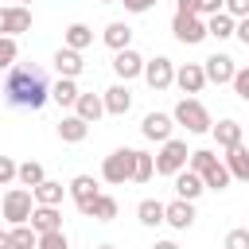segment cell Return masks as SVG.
Instances as JSON below:
<instances>
[{
	"label": "cell",
	"mask_w": 249,
	"mask_h": 249,
	"mask_svg": "<svg viewBox=\"0 0 249 249\" xmlns=\"http://www.w3.org/2000/svg\"><path fill=\"white\" fill-rule=\"evenodd\" d=\"M47 97H51V86H47V74H43V66H35V62H16L12 70H8V78H4V101L12 105V109H43L47 105Z\"/></svg>",
	"instance_id": "obj_1"
},
{
	"label": "cell",
	"mask_w": 249,
	"mask_h": 249,
	"mask_svg": "<svg viewBox=\"0 0 249 249\" xmlns=\"http://www.w3.org/2000/svg\"><path fill=\"white\" fill-rule=\"evenodd\" d=\"M171 117H175V124H183V128H187V132H195V136L214 128V121H210V113H206V105H202L198 97H179Z\"/></svg>",
	"instance_id": "obj_2"
},
{
	"label": "cell",
	"mask_w": 249,
	"mask_h": 249,
	"mask_svg": "<svg viewBox=\"0 0 249 249\" xmlns=\"http://www.w3.org/2000/svg\"><path fill=\"white\" fill-rule=\"evenodd\" d=\"M187 160H191V152H187V140H163L160 144V152H156V175H179L183 167H187Z\"/></svg>",
	"instance_id": "obj_3"
},
{
	"label": "cell",
	"mask_w": 249,
	"mask_h": 249,
	"mask_svg": "<svg viewBox=\"0 0 249 249\" xmlns=\"http://www.w3.org/2000/svg\"><path fill=\"white\" fill-rule=\"evenodd\" d=\"M132 160H136V148H117V152H109L105 163H101V179L113 183V187L132 183Z\"/></svg>",
	"instance_id": "obj_4"
},
{
	"label": "cell",
	"mask_w": 249,
	"mask_h": 249,
	"mask_svg": "<svg viewBox=\"0 0 249 249\" xmlns=\"http://www.w3.org/2000/svg\"><path fill=\"white\" fill-rule=\"evenodd\" d=\"M31 210H35V195H31L27 187H12V191L4 195V218H8L12 226L31 222Z\"/></svg>",
	"instance_id": "obj_5"
},
{
	"label": "cell",
	"mask_w": 249,
	"mask_h": 249,
	"mask_svg": "<svg viewBox=\"0 0 249 249\" xmlns=\"http://www.w3.org/2000/svg\"><path fill=\"white\" fill-rule=\"evenodd\" d=\"M171 31H175V39L187 43V47H198V43L210 35V31H206V19H202V16H187V12H175Z\"/></svg>",
	"instance_id": "obj_6"
},
{
	"label": "cell",
	"mask_w": 249,
	"mask_h": 249,
	"mask_svg": "<svg viewBox=\"0 0 249 249\" xmlns=\"http://www.w3.org/2000/svg\"><path fill=\"white\" fill-rule=\"evenodd\" d=\"M144 82L160 93V89H167V86H175V62L167 58V54H156V58H148L144 62Z\"/></svg>",
	"instance_id": "obj_7"
},
{
	"label": "cell",
	"mask_w": 249,
	"mask_h": 249,
	"mask_svg": "<svg viewBox=\"0 0 249 249\" xmlns=\"http://www.w3.org/2000/svg\"><path fill=\"white\" fill-rule=\"evenodd\" d=\"M23 31H31V4L0 8V35H23Z\"/></svg>",
	"instance_id": "obj_8"
},
{
	"label": "cell",
	"mask_w": 249,
	"mask_h": 249,
	"mask_svg": "<svg viewBox=\"0 0 249 249\" xmlns=\"http://www.w3.org/2000/svg\"><path fill=\"white\" fill-rule=\"evenodd\" d=\"M144 62H148V58H140L132 47H124V51H117V54H113V74H117L121 82H132V78H140V74H144Z\"/></svg>",
	"instance_id": "obj_9"
},
{
	"label": "cell",
	"mask_w": 249,
	"mask_h": 249,
	"mask_svg": "<svg viewBox=\"0 0 249 249\" xmlns=\"http://www.w3.org/2000/svg\"><path fill=\"white\" fill-rule=\"evenodd\" d=\"M171 128H175V117H167V113H148V117L140 121L144 140H156V144L171 140Z\"/></svg>",
	"instance_id": "obj_10"
},
{
	"label": "cell",
	"mask_w": 249,
	"mask_h": 249,
	"mask_svg": "<svg viewBox=\"0 0 249 249\" xmlns=\"http://www.w3.org/2000/svg\"><path fill=\"white\" fill-rule=\"evenodd\" d=\"M202 70H206V82H214V86H226V82H233V74H237V66H233L230 54H210V58L202 62Z\"/></svg>",
	"instance_id": "obj_11"
},
{
	"label": "cell",
	"mask_w": 249,
	"mask_h": 249,
	"mask_svg": "<svg viewBox=\"0 0 249 249\" xmlns=\"http://www.w3.org/2000/svg\"><path fill=\"white\" fill-rule=\"evenodd\" d=\"M175 86H179L183 93H202V86H206L202 62H183V66L175 70Z\"/></svg>",
	"instance_id": "obj_12"
},
{
	"label": "cell",
	"mask_w": 249,
	"mask_h": 249,
	"mask_svg": "<svg viewBox=\"0 0 249 249\" xmlns=\"http://www.w3.org/2000/svg\"><path fill=\"white\" fill-rule=\"evenodd\" d=\"M163 222H167L171 230H191V226H195V202H191V198H175V202H167Z\"/></svg>",
	"instance_id": "obj_13"
},
{
	"label": "cell",
	"mask_w": 249,
	"mask_h": 249,
	"mask_svg": "<svg viewBox=\"0 0 249 249\" xmlns=\"http://www.w3.org/2000/svg\"><path fill=\"white\" fill-rule=\"evenodd\" d=\"M51 62H54L58 78H78V74H82V66H86V62H82V51H74V47H58Z\"/></svg>",
	"instance_id": "obj_14"
},
{
	"label": "cell",
	"mask_w": 249,
	"mask_h": 249,
	"mask_svg": "<svg viewBox=\"0 0 249 249\" xmlns=\"http://www.w3.org/2000/svg\"><path fill=\"white\" fill-rule=\"evenodd\" d=\"M101 97H105V113H113V117H124V113L132 109V93H128V82H117V86H109Z\"/></svg>",
	"instance_id": "obj_15"
},
{
	"label": "cell",
	"mask_w": 249,
	"mask_h": 249,
	"mask_svg": "<svg viewBox=\"0 0 249 249\" xmlns=\"http://www.w3.org/2000/svg\"><path fill=\"white\" fill-rule=\"evenodd\" d=\"M202 191H206V183H202V175H198V171L183 167V171L175 175V195H179V198H191V202H195Z\"/></svg>",
	"instance_id": "obj_16"
},
{
	"label": "cell",
	"mask_w": 249,
	"mask_h": 249,
	"mask_svg": "<svg viewBox=\"0 0 249 249\" xmlns=\"http://www.w3.org/2000/svg\"><path fill=\"white\" fill-rule=\"evenodd\" d=\"M66 191H70V198L78 202V210H82L86 202H93V198L101 195V191H97V179H93V175H74Z\"/></svg>",
	"instance_id": "obj_17"
},
{
	"label": "cell",
	"mask_w": 249,
	"mask_h": 249,
	"mask_svg": "<svg viewBox=\"0 0 249 249\" xmlns=\"http://www.w3.org/2000/svg\"><path fill=\"white\" fill-rule=\"evenodd\" d=\"M31 226H35V233L62 230V214H58V206H43V202H35V210H31Z\"/></svg>",
	"instance_id": "obj_18"
},
{
	"label": "cell",
	"mask_w": 249,
	"mask_h": 249,
	"mask_svg": "<svg viewBox=\"0 0 249 249\" xmlns=\"http://www.w3.org/2000/svg\"><path fill=\"white\" fill-rule=\"evenodd\" d=\"M74 113H78L82 121L97 124V121H101V113H105V97H97V93H78V101H74Z\"/></svg>",
	"instance_id": "obj_19"
},
{
	"label": "cell",
	"mask_w": 249,
	"mask_h": 249,
	"mask_svg": "<svg viewBox=\"0 0 249 249\" xmlns=\"http://www.w3.org/2000/svg\"><path fill=\"white\" fill-rule=\"evenodd\" d=\"M86 132H89V121H82L78 113L58 121V140H62V144H82V140H86Z\"/></svg>",
	"instance_id": "obj_20"
},
{
	"label": "cell",
	"mask_w": 249,
	"mask_h": 249,
	"mask_svg": "<svg viewBox=\"0 0 249 249\" xmlns=\"http://www.w3.org/2000/svg\"><path fill=\"white\" fill-rule=\"evenodd\" d=\"M82 214H86V218H97V222H113V218H117V198H113V195H97L93 202L82 206Z\"/></svg>",
	"instance_id": "obj_21"
},
{
	"label": "cell",
	"mask_w": 249,
	"mask_h": 249,
	"mask_svg": "<svg viewBox=\"0 0 249 249\" xmlns=\"http://www.w3.org/2000/svg\"><path fill=\"white\" fill-rule=\"evenodd\" d=\"M210 132H214V140H218V148H226V152L241 144V124H237V121H230V117H226V121H218V124H214Z\"/></svg>",
	"instance_id": "obj_22"
},
{
	"label": "cell",
	"mask_w": 249,
	"mask_h": 249,
	"mask_svg": "<svg viewBox=\"0 0 249 249\" xmlns=\"http://www.w3.org/2000/svg\"><path fill=\"white\" fill-rule=\"evenodd\" d=\"M226 167H230V175H233V179L249 183V148H245V144L230 148V152H226Z\"/></svg>",
	"instance_id": "obj_23"
},
{
	"label": "cell",
	"mask_w": 249,
	"mask_h": 249,
	"mask_svg": "<svg viewBox=\"0 0 249 249\" xmlns=\"http://www.w3.org/2000/svg\"><path fill=\"white\" fill-rule=\"evenodd\" d=\"M101 39H105V47H113V51H124V47L132 43V27H128L124 19H113V23L105 27V35H101Z\"/></svg>",
	"instance_id": "obj_24"
},
{
	"label": "cell",
	"mask_w": 249,
	"mask_h": 249,
	"mask_svg": "<svg viewBox=\"0 0 249 249\" xmlns=\"http://www.w3.org/2000/svg\"><path fill=\"white\" fill-rule=\"evenodd\" d=\"M206 31H210L214 39H230V35L237 31V19H233L230 12H214V16H206Z\"/></svg>",
	"instance_id": "obj_25"
},
{
	"label": "cell",
	"mask_w": 249,
	"mask_h": 249,
	"mask_svg": "<svg viewBox=\"0 0 249 249\" xmlns=\"http://www.w3.org/2000/svg\"><path fill=\"white\" fill-rule=\"evenodd\" d=\"M230 179H233V175H230V167H226L222 160H214V163L202 171V183H206V191H226V187H230Z\"/></svg>",
	"instance_id": "obj_26"
},
{
	"label": "cell",
	"mask_w": 249,
	"mask_h": 249,
	"mask_svg": "<svg viewBox=\"0 0 249 249\" xmlns=\"http://www.w3.org/2000/svg\"><path fill=\"white\" fill-rule=\"evenodd\" d=\"M31 195H35V202H43V206H58L62 195H66V187L54 183V179H43L39 187H31Z\"/></svg>",
	"instance_id": "obj_27"
},
{
	"label": "cell",
	"mask_w": 249,
	"mask_h": 249,
	"mask_svg": "<svg viewBox=\"0 0 249 249\" xmlns=\"http://www.w3.org/2000/svg\"><path fill=\"white\" fill-rule=\"evenodd\" d=\"M163 214H167V206H163L160 198H144V202L136 206V218H140V226H160V222H163Z\"/></svg>",
	"instance_id": "obj_28"
},
{
	"label": "cell",
	"mask_w": 249,
	"mask_h": 249,
	"mask_svg": "<svg viewBox=\"0 0 249 249\" xmlns=\"http://www.w3.org/2000/svg\"><path fill=\"white\" fill-rule=\"evenodd\" d=\"M8 233H12V249H39V233H35V226H31V222L12 226Z\"/></svg>",
	"instance_id": "obj_29"
},
{
	"label": "cell",
	"mask_w": 249,
	"mask_h": 249,
	"mask_svg": "<svg viewBox=\"0 0 249 249\" xmlns=\"http://www.w3.org/2000/svg\"><path fill=\"white\" fill-rule=\"evenodd\" d=\"M78 93H82V89L74 86V78H58V82L51 86V97H54L58 105H74V101H78Z\"/></svg>",
	"instance_id": "obj_30"
},
{
	"label": "cell",
	"mask_w": 249,
	"mask_h": 249,
	"mask_svg": "<svg viewBox=\"0 0 249 249\" xmlns=\"http://www.w3.org/2000/svg\"><path fill=\"white\" fill-rule=\"evenodd\" d=\"M152 175H156V156L136 152V160H132V183H148Z\"/></svg>",
	"instance_id": "obj_31"
},
{
	"label": "cell",
	"mask_w": 249,
	"mask_h": 249,
	"mask_svg": "<svg viewBox=\"0 0 249 249\" xmlns=\"http://www.w3.org/2000/svg\"><path fill=\"white\" fill-rule=\"evenodd\" d=\"M93 43V31L86 27V23H70L66 27V47H74V51H86Z\"/></svg>",
	"instance_id": "obj_32"
},
{
	"label": "cell",
	"mask_w": 249,
	"mask_h": 249,
	"mask_svg": "<svg viewBox=\"0 0 249 249\" xmlns=\"http://www.w3.org/2000/svg\"><path fill=\"white\" fill-rule=\"evenodd\" d=\"M16 179L23 183V187H39L47 175H43V163H35V160H27V163H19V171H16Z\"/></svg>",
	"instance_id": "obj_33"
},
{
	"label": "cell",
	"mask_w": 249,
	"mask_h": 249,
	"mask_svg": "<svg viewBox=\"0 0 249 249\" xmlns=\"http://www.w3.org/2000/svg\"><path fill=\"white\" fill-rule=\"evenodd\" d=\"M19 58V47H16V35H0V70H12Z\"/></svg>",
	"instance_id": "obj_34"
},
{
	"label": "cell",
	"mask_w": 249,
	"mask_h": 249,
	"mask_svg": "<svg viewBox=\"0 0 249 249\" xmlns=\"http://www.w3.org/2000/svg\"><path fill=\"white\" fill-rule=\"evenodd\" d=\"M39 249H70V241L62 230H51V233H39Z\"/></svg>",
	"instance_id": "obj_35"
},
{
	"label": "cell",
	"mask_w": 249,
	"mask_h": 249,
	"mask_svg": "<svg viewBox=\"0 0 249 249\" xmlns=\"http://www.w3.org/2000/svg\"><path fill=\"white\" fill-rule=\"evenodd\" d=\"M226 249H249V226H237L226 233Z\"/></svg>",
	"instance_id": "obj_36"
},
{
	"label": "cell",
	"mask_w": 249,
	"mask_h": 249,
	"mask_svg": "<svg viewBox=\"0 0 249 249\" xmlns=\"http://www.w3.org/2000/svg\"><path fill=\"white\" fill-rule=\"evenodd\" d=\"M230 86H233V93H237L241 101H249V66H245V70H237Z\"/></svg>",
	"instance_id": "obj_37"
},
{
	"label": "cell",
	"mask_w": 249,
	"mask_h": 249,
	"mask_svg": "<svg viewBox=\"0 0 249 249\" xmlns=\"http://www.w3.org/2000/svg\"><path fill=\"white\" fill-rule=\"evenodd\" d=\"M16 171H19V163H16L12 156H0V187H4V183H12V179H16Z\"/></svg>",
	"instance_id": "obj_38"
},
{
	"label": "cell",
	"mask_w": 249,
	"mask_h": 249,
	"mask_svg": "<svg viewBox=\"0 0 249 249\" xmlns=\"http://www.w3.org/2000/svg\"><path fill=\"white\" fill-rule=\"evenodd\" d=\"M222 12H230L233 19H241V16H249V0H226Z\"/></svg>",
	"instance_id": "obj_39"
},
{
	"label": "cell",
	"mask_w": 249,
	"mask_h": 249,
	"mask_svg": "<svg viewBox=\"0 0 249 249\" xmlns=\"http://www.w3.org/2000/svg\"><path fill=\"white\" fill-rule=\"evenodd\" d=\"M121 4H124V12H136L140 16V12H152L160 0H121Z\"/></svg>",
	"instance_id": "obj_40"
},
{
	"label": "cell",
	"mask_w": 249,
	"mask_h": 249,
	"mask_svg": "<svg viewBox=\"0 0 249 249\" xmlns=\"http://www.w3.org/2000/svg\"><path fill=\"white\" fill-rule=\"evenodd\" d=\"M222 8H226V0H198V16H214Z\"/></svg>",
	"instance_id": "obj_41"
},
{
	"label": "cell",
	"mask_w": 249,
	"mask_h": 249,
	"mask_svg": "<svg viewBox=\"0 0 249 249\" xmlns=\"http://www.w3.org/2000/svg\"><path fill=\"white\" fill-rule=\"evenodd\" d=\"M233 35H237V39L249 47V16H241V19H237V31H233Z\"/></svg>",
	"instance_id": "obj_42"
},
{
	"label": "cell",
	"mask_w": 249,
	"mask_h": 249,
	"mask_svg": "<svg viewBox=\"0 0 249 249\" xmlns=\"http://www.w3.org/2000/svg\"><path fill=\"white\" fill-rule=\"evenodd\" d=\"M175 12H187V16H198V0H179Z\"/></svg>",
	"instance_id": "obj_43"
},
{
	"label": "cell",
	"mask_w": 249,
	"mask_h": 249,
	"mask_svg": "<svg viewBox=\"0 0 249 249\" xmlns=\"http://www.w3.org/2000/svg\"><path fill=\"white\" fill-rule=\"evenodd\" d=\"M0 249H12V233L8 230H0Z\"/></svg>",
	"instance_id": "obj_44"
},
{
	"label": "cell",
	"mask_w": 249,
	"mask_h": 249,
	"mask_svg": "<svg viewBox=\"0 0 249 249\" xmlns=\"http://www.w3.org/2000/svg\"><path fill=\"white\" fill-rule=\"evenodd\" d=\"M152 249H179V245H175V241H156Z\"/></svg>",
	"instance_id": "obj_45"
},
{
	"label": "cell",
	"mask_w": 249,
	"mask_h": 249,
	"mask_svg": "<svg viewBox=\"0 0 249 249\" xmlns=\"http://www.w3.org/2000/svg\"><path fill=\"white\" fill-rule=\"evenodd\" d=\"M97 249H113V245H97Z\"/></svg>",
	"instance_id": "obj_46"
},
{
	"label": "cell",
	"mask_w": 249,
	"mask_h": 249,
	"mask_svg": "<svg viewBox=\"0 0 249 249\" xmlns=\"http://www.w3.org/2000/svg\"><path fill=\"white\" fill-rule=\"evenodd\" d=\"M16 4H31V0H16Z\"/></svg>",
	"instance_id": "obj_47"
},
{
	"label": "cell",
	"mask_w": 249,
	"mask_h": 249,
	"mask_svg": "<svg viewBox=\"0 0 249 249\" xmlns=\"http://www.w3.org/2000/svg\"><path fill=\"white\" fill-rule=\"evenodd\" d=\"M101 4H113V0H101Z\"/></svg>",
	"instance_id": "obj_48"
}]
</instances>
